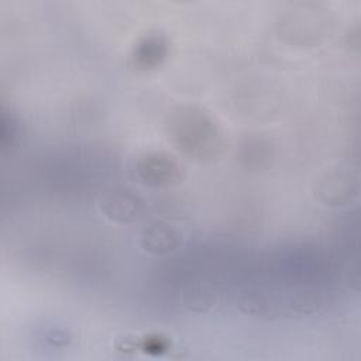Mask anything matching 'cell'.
<instances>
[{"label":"cell","mask_w":361,"mask_h":361,"mask_svg":"<svg viewBox=\"0 0 361 361\" xmlns=\"http://www.w3.org/2000/svg\"><path fill=\"white\" fill-rule=\"evenodd\" d=\"M166 55V42L162 37L152 35L138 44L134 52V61L141 68L158 65Z\"/></svg>","instance_id":"6da1fadb"},{"label":"cell","mask_w":361,"mask_h":361,"mask_svg":"<svg viewBox=\"0 0 361 361\" xmlns=\"http://www.w3.org/2000/svg\"><path fill=\"white\" fill-rule=\"evenodd\" d=\"M118 348L121 351L140 348V350H142L144 353H148V354H162L169 348V341L162 336H148V337H144V340L140 341L138 344L135 341H126Z\"/></svg>","instance_id":"3957f363"},{"label":"cell","mask_w":361,"mask_h":361,"mask_svg":"<svg viewBox=\"0 0 361 361\" xmlns=\"http://www.w3.org/2000/svg\"><path fill=\"white\" fill-rule=\"evenodd\" d=\"M176 166L173 162L166 161L161 157H152L149 164H145L142 171L145 172V178L148 176L154 183H168L176 175Z\"/></svg>","instance_id":"7a4b0ae2"}]
</instances>
